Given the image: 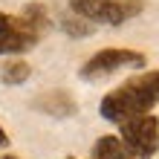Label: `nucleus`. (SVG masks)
<instances>
[{"mask_svg":"<svg viewBox=\"0 0 159 159\" xmlns=\"http://www.w3.org/2000/svg\"><path fill=\"white\" fill-rule=\"evenodd\" d=\"M156 104H159V70H151L136 78H127L116 90H110L101 98L98 113H101V119L121 125L127 119L148 116Z\"/></svg>","mask_w":159,"mask_h":159,"instance_id":"obj_1","label":"nucleus"},{"mask_svg":"<svg viewBox=\"0 0 159 159\" xmlns=\"http://www.w3.org/2000/svg\"><path fill=\"white\" fill-rule=\"evenodd\" d=\"M142 0H70V12L90 23L121 26L142 12Z\"/></svg>","mask_w":159,"mask_h":159,"instance_id":"obj_2","label":"nucleus"},{"mask_svg":"<svg viewBox=\"0 0 159 159\" xmlns=\"http://www.w3.org/2000/svg\"><path fill=\"white\" fill-rule=\"evenodd\" d=\"M119 142L133 159H153L159 151V119L156 116H136L119 125Z\"/></svg>","mask_w":159,"mask_h":159,"instance_id":"obj_3","label":"nucleus"},{"mask_svg":"<svg viewBox=\"0 0 159 159\" xmlns=\"http://www.w3.org/2000/svg\"><path fill=\"white\" fill-rule=\"evenodd\" d=\"M145 64H148V58L136 49H101L81 64V78L98 81V78H107L121 70H142Z\"/></svg>","mask_w":159,"mask_h":159,"instance_id":"obj_4","label":"nucleus"},{"mask_svg":"<svg viewBox=\"0 0 159 159\" xmlns=\"http://www.w3.org/2000/svg\"><path fill=\"white\" fill-rule=\"evenodd\" d=\"M38 41H41V35L20 15L0 12V55H20L26 49H32Z\"/></svg>","mask_w":159,"mask_h":159,"instance_id":"obj_5","label":"nucleus"},{"mask_svg":"<svg viewBox=\"0 0 159 159\" xmlns=\"http://www.w3.org/2000/svg\"><path fill=\"white\" fill-rule=\"evenodd\" d=\"M35 104H38L41 110H46V113H52V116H70V113H75V101H72L67 93H61V90L41 96Z\"/></svg>","mask_w":159,"mask_h":159,"instance_id":"obj_6","label":"nucleus"},{"mask_svg":"<svg viewBox=\"0 0 159 159\" xmlns=\"http://www.w3.org/2000/svg\"><path fill=\"white\" fill-rule=\"evenodd\" d=\"M90 159H133V156L125 151V145L119 142V136H101V139H96V145H93Z\"/></svg>","mask_w":159,"mask_h":159,"instance_id":"obj_7","label":"nucleus"},{"mask_svg":"<svg viewBox=\"0 0 159 159\" xmlns=\"http://www.w3.org/2000/svg\"><path fill=\"white\" fill-rule=\"evenodd\" d=\"M32 75V67L20 58H12L3 64V70H0V81L3 84H23L26 78Z\"/></svg>","mask_w":159,"mask_h":159,"instance_id":"obj_8","label":"nucleus"},{"mask_svg":"<svg viewBox=\"0 0 159 159\" xmlns=\"http://www.w3.org/2000/svg\"><path fill=\"white\" fill-rule=\"evenodd\" d=\"M20 17H23V20L29 23L38 35H43V32L52 26L49 15H46V9H43L41 3H26V6H23V12H20Z\"/></svg>","mask_w":159,"mask_h":159,"instance_id":"obj_9","label":"nucleus"},{"mask_svg":"<svg viewBox=\"0 0 159 159\" xmlns=\"http://www.w3.org/2000/svg\"><path fill=\"white\" fill-rule=\"evenodd\" d=\"M61 26H64L67 35H72V38H87V35H93V23L84 20V17H78V15H67L61 20Z\"/></svg>","mask_w":159,"mask_h":159,"instance_id":"obj_10","label":"nucleus"},{"mask_svg":"<svg viewBox=\"0 0 159 159\" xmlns=\"http://www.w3.org/2000/svg\"><path fill=\"white\" fill-rule=\"evenodd\" d=\"M6 145H9V136H6V130L0 127V148H6Z\"/></svg>","mask_w":159,"mask_h":159,"instance_id":"obj_11","label":"nucleus"},{"mask_svg":"<svg viewBox=\"0 0 159 159\" xmlns=\"http://www.w3.org/2000/svg\"><path fill=\"white\" fill-rule=\"evenodd\" d=\"M3 159H17V156H12V153H6V156H3Z\"/></svg>","mask_w":159,"mask_h":159,"instance_id":"obj_12","label":"nucleus"},{"mask_svg":"<svg viewBox=\"0 0 159 159\" xmlns=\"http://www.w3.org/2000/svg\"><path fill=\"white\" fill-rule=\"evenodd\" d=\"M67 159H72V156H67Z\"/></svg>","mask_w":159,"mask_h":159,"instance_id":"obj_13","label":"nucleus"}]
</instances>
